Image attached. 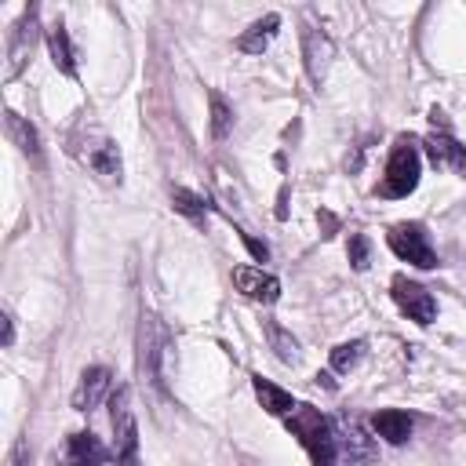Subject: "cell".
Listing matches in <instances>:
<instances>
[{"mask_svg":"<svg viewBox=\"0 0 466 466\" xmlns=\"http://www.w3.org/2000/svg\"><path fill=\"white\" fill-rule=\"evenodd\" d=\"M335 441H342V451H346L350 466H371L375 462V441L364 433L360 422H342Z\"/></svg>","mask_w":466,"mask_h":466,"instance_id":"11","label":"cell"},{"mask_svg":"<svg viewBox=\"0 0 466 466\" xmlns=\"http://www.w3.org/2000/svg\"><path fill=\"white\" fill-rule=\"evenodd\" d=\"M4 131H7V138L18 146V153L22 157H29L33 164H40L44 160V153H40V135H36V127L29 124V120H22L18 113H4Z\"/></svg>","mask_w":466,"mask_h":466,"instance_id":"13","label":"cell"},{"mask_svg":"<svg viewBox=\"0 0 466 466\" xmlns=\"http://www.w3.org/2000/svg\"><path fill=\"white\" fill-rule=\"evenodd\" d=\"M262 331H266L273 353H277L284 364H295V360H299V342L291 339V331H284L277 320H262Z\"/></svg>","mask_w":466,"mask_h":466,"instance_id":"19","label":"cell"},{"mask_svg":"<svg viewBox=\"0 0 466 466\" xmlns=\"http://www.w3.org/2000/svg\"><path fill=\"white\" fill-rule=\"evenodd\" d=\"M302 58H306L309 80L320 87V80L328 73V62H331V40L313 25H302Z\"/></svg>","mask_w":466,"mask_h":466,"instance_id":"10","label":"cell"},{"mask_svg":"<svg viewBox=\"0 0 466 466\" xmlns=\"http://www.w3.org/2000/svg\"><path fill=\"white\" fill-rule=\"evenodd\" d=\"M7 466H25V444H22V441L11 448V455H7Z\"/></svg>","mask_w":466,"mask_h":466,"instance_id":"25","label":"cell"},{"mask_svg":"<svg viewBox=\"0 0 466 466\" xmlns=\"http://www.w3.org/2000/svg\"><path fill=\"white\" fill-rule=\"evenodd\" d=\"M84 160H87V164H91V171H95V175H102L106 182H120V175H124L120 149H116V142H113V138H98V142H91V146L84 149Z\"/></svg>","mask_w":466,"mask_h":466,"instance_id":"12","label":"cell"},{"mask_svg":"<svg viewBox=\"0 0 466 466\" xmlns=\"http://www.w3.org/2000/svg\"><path fill=\"white\" fill-rule=\"evenodd\" d=\"M350 262H353V269H368V237L364 233L350 237Z\"/></svg>","mask_w":466,"mask_h":466,"instance_id":"23","label":"cell"},{"mask_svg":"<svg viewBox=\"0 0 466 466\" xmlns=\"http://www.w3.org/2000/svg\"><path fill=\"white\" fill-rule=\"evenodd\" d=\"M208 106H211V135L222 142V138L233 131V109H229V102H226L218 91L208 95Z\"/></svg>","mask_w":466,"mask_h":466,"instance_id":"20","label":"cell"},{"mask_svg":"<svg viewBox=\"0 0 466 466\" xmlns=\"http://www.w3.org/2000/svg\"><path fill=\"white\" fill-rule=\"evenodd\" d=\"M240 240H244V248L251 251V258H258V262H266V258H269L266 240H258V237H251V233H240Z\"/></svg>","mask_w":466,"mask_h":466,"instance_id":"24","label":"cell"},{"mask_svg":"<svg viewBox=\"0 0 466 466\" xmlns=\"http://www.w3.org/2000/svg\"><path fill=\"white\" fill-rule=\"evenodd\" d=\"M15 342V320H11V313H4V346H11Z\"/></svg>","mask_w":466,"mask_h":466,"instance_id":"26","label":"cell"},{"mask_svg":"<svg viewBox=\"0 0 466 466\" xmlns=\"http://www.w3.org/2000/svg\"><path fill=\"white\" fill-rule=\"evenodd\" d=\"M171 204H175L178 215H186L193 222H204L208 218V204L197 193H189V189H171Z\"/></svg>","mask_w":466,"mask_h":466,"instance_id":"21","label":"cell"},{"mask_svg":"<svg viewBox=\"0 0 466 466\" xmlns=\"http://www.w3.org/2000/svg\"><path fill=\"white\" fill-rule=\"evenodd\" d=\"M113 451L95 433H73L62 448V466H102Z\"/></svg>","mask_w":466,"mask_h":466,"instance_id":"9","label":"cell"},{"mask_svg":"<svg viewBox=\"0 0 466 466\" xmlns=\"http://www.w3.org/2000/svg\"><path fill=\"white\" fill-rule=\"evenodd\" d=\"M251 386H255V397H258V404H262L269 415H284V419H288V415L299 408V404L291 400V393H288V390L273 386V382H269V379H262V375H255V379H251Z\"/></svg>","mask_w":466,"mask_h":466,"instance_id":"17","label":"cell"},{"mask_svg":"<svg viewBox=\"0 0 466 466\" xmlns=\"http://www.w3.org/2000/svg\"><path fill=\"white\" fill-rule=\"evenodd\" d=\"M277 25H280V15H266V18L251 22V25L237 36V47H240L244 55H262V51L269 47V40H273Z\"/></svg>","mask_w":466,"mask_h":466,"instance_id":"16","label":"cell"},{"mask_svg":"<svg viewBox=\"0 0 466 466\" xmlns=\"http://www.w3.org/2000/svg\"><path fill=\"white\" fill-rule=\"evenodd\" d=\"M233 284H237L240 295H248L255 302H277L280 299V280L262 273V269H255V266H237L233 269Z\"/></svg>","mask_w":466,"mask_h":466,"instance_id":"8","label":"cell"},{"mask_svg":"<svg viewBox=\"0 0 466 466\" xmlns=\"http://www.w3.org/2000/svg\"><path fill=\"white\" fill-rule=\"evenodd\" d=\"M113 459L120 466H138V422L131 408V393L116 390L113 393Z\"/></svg>","mask_w":466,"mask_h":466,"instance_id":"2","label":"cell"},{"mask_svg":"<svg viewBox=\"0 0 466 466\" xmlns=\"http://www.w3.org/2000/svg\"><path fill=\"white\" fill-rule=\"evenodd\" d=\"M415 186H419V149L408 138H400L386 160V178H382L379 193L382 197H408Z\"/></svg>","mask_w":466,"mask_h":466,"instance_id":"3","label":"cell"},{"mask_svg":"<svg viewBox=\"0 0 466 466\" xmlns=\"http://www.w3.org/2000/svg\"><path fill=\"white\" fill-rule=\"evenodd\" d=\"M33 44H36V11L29 7L18 22H15V29H11V40H7V69H4V80H15L18 73H22V66L29 62V51H33Z\"/></svg>","mask_w":466,"mask_h":466,"instance_id":"5","label":"cell"},{"mask_svg":"<svg viewBox=\"0 0 466 466\" xmlns=\"http://www.w3.org/2000/svg\"><path fill=\"white\" fill-rule=\"evenodd\" d=\"M390 248H393L397 258H404V262H411L419 269H433L437 266V251L430 248V237H426V229L419 222H397L390 229Z\"/></svg>","mask_w":466,"mask_h":466,"instance_id":"4","label":"cell"},{"mask_svg":"<svg viewBox=\"0 0 466 466\" xmlns=\"http://www.w3.org/2000/svg\"><path fill=\"white\" fill-rule=\"evenodd\" d=\"M47 47H51V62H55V69H58V73H66V76H76L73 44H69V33H66V25H62V22H55V25L47 29Z\"/></svg>","mask_w":466,"mask_h":466,"instance_id":"18","label":"cell"},{"mask_svg":"<svg viewBox=\"0 0 466 466\" xmlns=\"http://www.w3.org/2000/svg\"><path fill=\"white\" fill-rule=\"evenodd\" d=\"M360 357H364V339L339 342V346L331 350V368H335V371H350V368L360 364Z\"/></svg>","mask_w":466,"mask_h":466,"instance_id":"22","label":"cell"},{"mask_svg":"<svg viewBox=\"0 0 466 466\" xmlns=\"http://www.w3.org/2000/svg\"><path fill=\"white\" fill-rule=\"evenodd\" d=\"M393 302H397L415 324H430V320L437 317V302H433V295H430L422 284L408 280V277H393Z\"/></svg>","mask_w":466,"mask_h":466,"instance_id":"6","label":"cell"},{"mask_svg":"<svg viewBox=\"0 0 466 466\" xmlns=\"http://www.w3.org/2000/svg\"><path fill=\"white\" fill-rule=\"evenodd\" d=\"M288 430L299 437V444L306 448L313 466H335L339 455V441H335V426L313 408V404H299L288 415Z\"/></svg>","mask_w":466,"mask_h":466,"instance_id":"1","label":"cell"},{"mask_svg":"<svg viewBox=\"0 0 466 466\" xmlns=\"http://www.w3.org/2000/svg\"><path fill=\"white\" fill-rule=\"evenodd\" d=\"M426 153H430L433 167H441V171H459L466 164V146H459L451 135H430Z\"/></svg>","mask_w":466,"mask_h":466,"instance_id":"15","label":"cell"},{"mask_svg":"<svg viewBox=\"0 0 466 466\" xmlns=\"http://www.w3.org/2000/svg\"><path fill=\"white\" fill-rule=\"evenodd\" d=\"M109 390H113V371L109 368H102V364L84 368V375H80V382L73 390V408L76 411H91V408H98L106 400Z\"/></svg>","mask_w":466,"mask_h":466,"instance_id":"7","label":"cell"},{"mask_svg":"<svg viewBox=\"0 0 466 466\" xmlns=\"http://www.w3.org/2000/svg\"><path fill=\"white\" fill-rule=\"evenodd\" d=\"M371 430L390 441V444H404L411 437V415L408 411H397V408H382L371 415Z\"/></svg>","mask_w":466,"mask_h":466,"instance_id":"14","label":"cell"}]
</instances>
